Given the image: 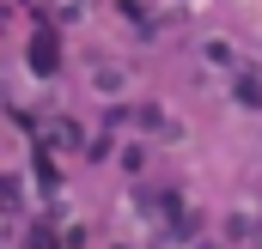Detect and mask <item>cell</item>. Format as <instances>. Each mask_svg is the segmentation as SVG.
<instances>
[{
	"mask_svg": "<svg viewBox=\"0 0 262 249\" xmlns=\"http://www.w3.org/2000/svg\"><path fill=\"white\" fill-rule=\"evenodd\" d=\"M238 104H250V110H256V104H262V91H256V79H238Z\"/></svg>",
	"mask_w": 262,
	"mask_h": 249,
	"instance_id": "obj_1",
	"label": "cell"
}]
</instances>
